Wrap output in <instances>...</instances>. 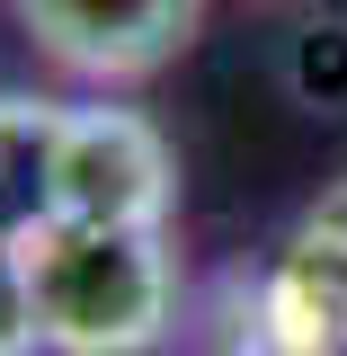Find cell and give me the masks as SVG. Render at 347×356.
<instances>
[{"instance_id": "obj_2", "label": "cell", "mask_w": 347, "mask_h": 356, "mask_svg": "<svg viewBox=\"0 0 347 356\" xmlns=\"http://www.w3.org/2000/svg\"><path fill=\"white\" fill-rule=\"evenodd\" d=\"M54 214L72 222H134L170 232L178 214V152L143 107H63V152H54Z\"/></svg>"}, {"instance_id": "obj_5", "label": "cell", "mask_w": 347, "mask_h": 356, "mask_svg": "<svg viewBox=\"0 0 347 356\" xmlns=\"http://www.w3.org/2000/svg\"><path fill=\"white\" fill-rule=\"evenodd\" d=\"M0 356H45L36 285H27V259L18 250H0Z\"/></svg>"}, {"instance_id": "obj_4", "label": "cell", "mask_w": 347, "mask_h": 356, "mask_svg": "<svg viewBox=\"0 0 347 356\" xmlns=\"http://www.w3.org/2000/svg\"><path fill=\"white\" fill-rule=\"evenodd\" d=\"M54 152H63V98L0 89V250L54 222Z\"/></svg>"}, {"instance_id": "obj_1", "label": "cell", "mask_w": 347, "mask_h": 356, "mask_svg": "<svg viewBox=\"0 0 347 356\" xmlns=\"http://www.w3.org/2000/svg\"><path fill=\"white\" fill-rule=\"evenodd\" d=\"M36 285L45 356H152L178 330V250L170 232L54 214L18 241Z\"/></svg>"}, {"instance_id": "obj_3", "label": "cell", "mask_w": 347, "mask_h": 356, "mask_svg": "<svg viewBox=\"0 0 347 356\" xmlns=\"http://www.w3.org/2000/svg\"><path fill=\"white\" fill-rule=\"evenodd\" d=\"M9 18L63 81L134 89L196 44L205 0H9Z\"/></svg>"}]
</instances>
